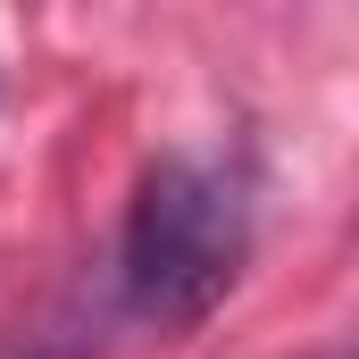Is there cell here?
Listing matches in <instances>:
<instances>
[{"mask_svg":"<svg viewBox=\"0 0 359 359\" xmlns=\"http://www.w3.org/2000/svg\"><path fill=\"white\" fill-rule=\"evenodd\" d=\"M0 359H84V334H0Z\"/></svg>","mask_w":359,"mask_h":359,"instance_id":"obj_2","label":"cell"},{"mask_svg":"<svg viewBox=\"0 0 359 359\" xmlns=\"http://www.w3.org/2000/svg\"><path fill=\"white\" fill-rule=\"evenodd\" d=\"M251 259V184L226 159L168 151L126 209V309L159 334H192Z\"/></svg>","mask_w":359,"mask_h":359,"instance_id":"obj_1","label":"cell"}]
</instances>
